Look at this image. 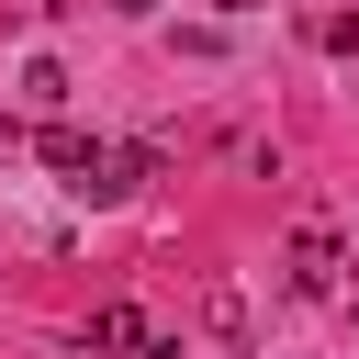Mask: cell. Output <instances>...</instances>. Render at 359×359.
I'll return each instance as SVG.
<instances>
[{"label":"cell","instance_id":"obj_5","mask_svg":"<svg viewBox=\"0 0 359 359\" xmlns=\"http://www.w3.org/2000/svg\"><path fill=\"white\" fill-rule=\"evenodd\" d=\"M101 11H123V22H146V11H157V0H101Z\"/></svg>","mask_w":359,"mask_h":359},{"label":"cell","instance_id":"obj_2","mask_svg":"<svg viewBox=\"0 0 359 359\" xmlns=\"http://www.w3.org/2000/svg\"><path fill=\"white\" fill-rule=\"evenodd\" d=\"M280 280H292L303 303H314V292H337V224H303V236H292V269H280Z\"/></svg>","mask_w":359,"mask_h":359},{"label":"cell","instance_id":"obj_1","mask_svg":"<svg viewBox=\"0 0 359 359\" xmlns=\"http://www.w3.org/2000/svg\"><path fill=\"white\" fill-rule=\"evenodd\" d=\"M34 157H45V168H56V180H67L79 202H90V191H101V157H112V146H90L79 123H45V135H34Z\"/></svg>","mask_w":359,"mask_h":359},{"label":"cell","instance_id":"obj_3","mask_svg":"<svg viewBox=\"0 0 359 359\" xmlns=\"http://www.w3.org/2000/svg\"><path fill=\"white\" fill-rule=\"evenodd\" d=\"M146 180H157V146H112V157H101V191H90V202H135Z\"/></svg>","mask_w":359,"mask_h":359},{"label":"cell","instance_id":"obj_4","mask_svg":"<svg viewBox=\"0 0 359 359\" xmlns=\"http://www.w3.org/2000/svg\"><path fill=\"white\" fill-rule=\"evenodd\" d=\"M22 101H67V67L56 56H22Z\"/></svg>","mask_w":359,"mask_h":359}]
</instances>
